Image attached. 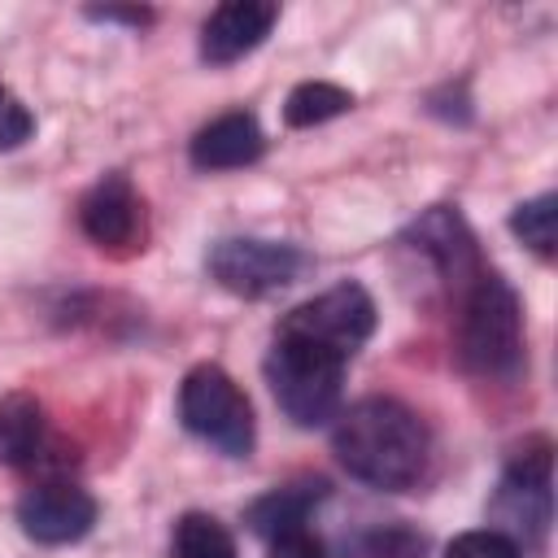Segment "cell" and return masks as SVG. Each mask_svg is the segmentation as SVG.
<instances>
[{
  "label": "cell",
  "mask_w": 558,
  "mask_h": 558,
  "mask_svg": "<svg viewBox=\"0 0 558 558\" xmlns=\"http://www.w3.org/2000/svg\"><path fill=\"white\" fill-rule=\"evenodd\" d=\"M48 453V418L31 392L0 397V462L4 466H35Z\"/></svg>",
  "instance_id": "cell-14"
},
{
  "label": "cell",
  "mask_w": 558,
  "mask_h": 558,
  "mask_svg": "<svg viewBox=\"0 0 558 558\" xmlns=\"http://www.w3.org/2000/svg\"><path fill=\"white\" fill-rule=\"evenodd\" d=\"M327 497V484L323 480H296V484H283V488H270L262 497H253L244 506V523L253 536L262 541H275L279 532H292V527H305L314 506Z\"/></svg>",
  "instance_id": "cell-13"
},
{
  "label": "cell",
  "mask_w": 558,
  "mask_h": 558,
  "mask_svg": "<svg viewBox=\"0 0 558 558\" xmlns=\"http://www.w3.org/2000/svg\"><path fill=\"white\" fill-rule=\"evenodd\" d=\"M209 279L218 288H227L231 296L244 301H262L275 296L283 288H292L314 262L305 248L288 244V240H257V235H227L205 253Z\"/></svg>",
  "instance_id": "cell-5"
},
{
  "label": "cell",
  "mask_w": 558,
  "mask_h": 558,
  "mask_svg": "<svg viewBox=\"0 0 558 558\" xmlns=\"http://www.w3.org/2000/svg\"><path fill=\"white\" fill-rule=\"evenodd\" d=\"M87 17L92 22H122V26H148L153 22V9H113V4H105V9H87Z\"/></svg>",
  "instance_id": "cell-22"
},
{
  "label": "cell",
  "mask_w": 558,
  "mask_h": 558,
  "mask_svg": "<svg viewBox=\"0 0 558 558\" xmlns=\"http://www.w3.org/2000/svg\"><path fill=\"white\" fill-rule=\"evenodd\" d=\"M270 554L266 558H331L327 545L310 532V527H292V532H279L275 541H266Z\"/></svg>",
  "instance_id": "cell-21"
},
{
  "label": "cell",
  "mask_w": 558,
  "mask_h": 558,
  "mask_svg": "<svg viewBox=\"0 0 558 558\" xmlns=\"http://www.w3.org/2000/svg\"><path fill=\"white\" fill-rule=\"evenodd\" d=\"M179 423L227 458H248L257 445V418L244 388L218 366L201 362L179 384Z\"/></svg>",
  "instance_id": "cell-4"
},
{
  "label": "cell",
  "mask_w": 558,
  "mask_h": 558,
  "mask_svg": "<svg viewBox=\"0 0 558 558\" xmlns=\"http://www.w3.org/2000/svg\"><path fill=\"white\" fill-rule=\"evenodd\" d=\"M458 366L493 384H510L523 371V305L488 266L458 292Z\"/></svg>",
  "instance_id": "cell-2"
},
{
  "label": "cell",
  "mask_w": 558,
  "mask_h": 558,
  "mask_svg": "<svg viewBox=\"0 0 558 558\" xmlns=\"http://www.w3.org/2000/svg\"><path fill=\"white\" fill-rule=\"evenodd\" d=\"M353 109V92L336 87V83H323V78H310V83H296L283 100V122L305 131V126H323L340 113Z\"/></svg>",
  "instance_id": "cell-15"
},
{
  "label": "cell",
  "mask_w": 558,
  "mask_h": 558,
  "mask_svg": "<svg viewBox=\"0 0 558 558\" xmlns=\"http://www.w3.org/2000/svg\"><path fill=\"white\" fill-rule=\"evenodd\" d=\"M279 323L292 327V331H305L314 340H327L340 353L357 357V349L375 331V301H371V292L362 283H349L344 279V283H336V288H327V292L292 305Z\"/></svg>",
  "instance_id": "cell-7"
},
{
  "label": "cell",
  "mask_w": 558,
  "mask_h": 558,
  "mask_svg": "<svg viewBox=\"0 0 558 558\" xmlns=\"http://www.w3.org/2000/svg\"><path fill=\"white\" fill-rule=\"evenodd\" d=\"M262 153H266V135L257 118L244 109H231L205 122L187 144V157L196 170H240V166H253Z\"/></svg>",
  "instance_id": "cell-12"
},
{
  "label": "cell",
  "mask_w": 558,
  "mask_h": 558,
  "mask_svg": "<svg viewBox=\"0 0 558 558\" xmlns=\"http://www.w3.org/2000/svg\"><path fill=\"white\" fill-rule=\"evenodd\" d=\"M96 497L70 480H48L22 493L17 501V523L31 541L39 545H70L83 541L96 523Z\"/></svg>",
  "instance_id": "cell-10"
},
{
  "label": "cell",
  "mask_w": 558,
  "mask_h": 558,
  "mask_svg": "<svg viewBox=\"0 0 558 558\" xmlns=\"http://www.w3.org/2000/svg\"><path fill=\"white\" fill-rule=\"evenodd\" d=\"M554 445L545 436L527 440L510 462H506V475L497 484V497H493V514L506 523L497 532H506L514 545L519 541H545L549 532V519H554Z\"/></svg>",
  "instance_id": "cell-6"
},
{
  "label": "cell",
  "mask_w": 558,
  "mask_h": 558,
  "mask_svg": "<svg viewBox=\"0 0 558 558\" xmlns=\"http://www.w3.org/2000/svg\"><path fill=\"white\" fill-rule=\"evenodd\" d=\"M279 22V4L270 0H227L201 26V57L209 65H231L248 57Z\"/></svg>",
  "instance_id": "cell-11"
},
{
  "label": "cell",
  "mask_w": 558,
  "mask_h": 558,
  "mask_svg": "<svg viewBox=\"0 0 558 558\" xmlns=\"http://www.w3.org/2000/svg\"><path fill=\"white\" fill-rule=\"evenodd\" d=\"M78 227L96 248L118 253V257L144 248V201H140V192L131 187V179L122 170L105 174L100 183H92L83 192Z\"/></svg>",
  "instance_id": "cell-8"
},
{
  "label": "cell",
  "mask_w": 558,
  "mask_h": 558,
  "mask_svg": "<svg viewBox=\"0 0 558 558\" xmlns=\"http://www.w3.org/2000/svg\"><path fill=\"white\" fill-rule=\"evenodd\" d=\"M445 558H523V549L497 527H475V532L453 536L445 545Z\"/></svg>",
  "instance_id": "cell-19"
},
{
  "label": "cell",
  "mask_w": 558,
  "mask_h": 558,
  "mask_svg": "<svg viewBox=\"0 0 558 558\" xmlns=\"http://www.w3.org/2000/svg\"><path fill=\"white\" fill-rule=\"evenodd\" d=\"M174 558H235V536L205 510H187L174 523Z\"/></svg>",
  "instance_id": "cell-17"
},
{
  "label": "cell",
  "mask_w": 558,
  "mask_h": 558,
  "mask_svg": "<svg viewBox=\"0 0 558 558\" xmlns=\"http://www.w3.org/2000/svg\"><path fill=\"white\" fill-rule=\"evenodd\" d=\"M35 135V113L17 100V92L9 83H0V153L22 148Z\"/></svg>",
  "instance_id": "cell-20"
},
{
  "label": "cell",
  "mask_w": 558,
  "mask_h": 558,
  "mask_svg": "<svg viewBox=\"0 0 558 558\" xmlns=\"http://www.w3.org/2000/svg\"><path fill=\"white\" fill-rule=\"evenodd\" d=\"M353 357L340 353L327 340H314L305 331L292 327H275L270 353L262 362L266 384L279 401V410L296 423V427H323L327 418L340 414L344 401V366Z\"/></svg>",
  "instance_id": "cell-3"
},
{
  "label": "cell",
  "mask_w": 558,
  "mask_h": 558,
  "mask_svg": "<svg viewBox=\"0 0 558 558\" xmlns=\"http://www.w3.org/2000/svg\"><path fill=\"white\" fill-rule=\"evenodd\" d=\"M405 244L418 248L453 292H462L484 270L475 231L466 227V218L458 214V205H432V209H423L405 227Z\"/></svg>",
  "instance_id": "cell-9"
},
{
  "label": "cell",
  "mask_w": 558,
  "mask_h": 558,
  "mask_svg": "<svg viewBox=\"0 0 558 558\" xmlns=\"http://www.w3.org/2000/svg\"><path fill=\"white\" fill-rule=\"evenodd\" d=\"M510 231L541 257V262H554V253H558V196L554 192H541V196H532V201H523V205H514L510 209Z\"/></svg>",
  "instance_id": "cell-16"
},
{
  "label": "cell",
  "mask_w": 558,
  "mask_h": 558,
  "mask_svg": "<svg viewBox=\"0 0 558 558\" xmlns=\"http://www.w3.org/2000/svg\"><path fill=\"white\" fill-rule=\"evenodd\" d=\"M423 549H427V541L401 523L375 527L353 541V558H423Z\"/></svg>",
  "instance_id": "cell-18"
},
{
  "label": "cell",
  "mask_w": 558,
  "mask_h": 558,
  "mask_svg": "<svg viewBox=\"0 0 558 558\" xmlns=\"http://www.w3.org/2000/svg\"><path fill=\"white\" fill-rule=\"evenodd\" d=\"M331 453L353 480L379 493H405L427 471L432 436L427 423L397 397H362L336 414Z\"/></svg>",
  "instance_id": "cell-1"
}]
</instances>
